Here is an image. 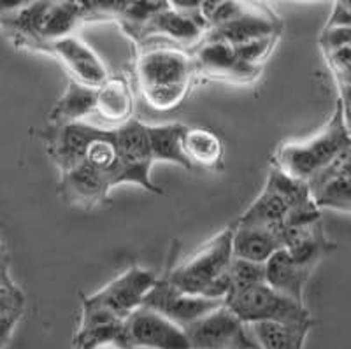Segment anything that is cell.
<instances>
[{
    "instance_id": "obj_10",
    "label": "cell",
    "mask_w": 351,
    "mask_h": 349,
    "mask_svg": "<svg viewBox=\"0 0 351 349\" xmlns=\"http://www.w3.org/2000/svg\"><path fill=\"white\" fill-rule=\"evenodd\" d=\"M127 349H190L186 333L162 314L139 307L123 323Z\"/></svg>"
},
{
    "instance_id": "obj_26",
    "label": "cell",
    "mask_w": 351,
    "mask_h": 349,
    "mask_svg": "<svg viewBox=\"0 0 351 349\" xmlns=\"http://www.w3.org/2000/svg\"><path fill=\"white\" fill-rule=\"evenodd\" d=\"M265 282V265L234 258L230 265V291H241Z\"/></svg>"
},
{
    "instance_id": "obj_29",
    "label": "cell",
    "mask_w": 351,
    "mask_h": 349,
    "mask_svg": "<svg viewBox=\"0 0 351 349\" xmlns=\"http://www.w3.org/2000/svg\"><path fill=\"white\" fill-rule=\"evenodd\" d=\"M344 119H346V127L351 134V108L344 109Z\"/></svg>"
},
{
    "instance_id": "obj_21",
    "label": "cell",
    "mask_w": 351,
    "mask_h": 349,
    "mask_svg": "<svg viewBox=\"0 0 351 349\" xmlns=\"http://www.w3.org/2000/svg\"><path fill=\"white\" fill-rule=\"evenodd\" d=\"M84 18H88L86 8L81 4H74V2L48 4V9L44 12L43 23H40V39L49 44L53 40L72 36V30Z\"/></svg>"
},
{
    "instance_id": "obj_20",
    "label": "cell",
    "mask_w": 351,
    "mask_h": 349,
    "mask_svg": "<svg viewBox=\"0 0 351 349\" xmlns=\"http://www.w3.org/2000/svg\"><path fill=\"white\" fill-rule=\"evenodd\" d=\"M186 130L184 125H156L148 127L149 143L155 162H172L192 171L193 165L186 158L183 151V134Z\"/></svg>"
},
{
    "instance_id": "obj_28",
    "label": "cell",
    "mask_w": 351,
    "mask_h": 349,
    "mask_svg": "<svg viewBox=\"0 0 351 349\" xmlns=\"http://www.w3.org/2000/svg\"><path fill=\"white\" fill-rule=\"evenodd\" d=\"M93 349H125V348L121 344H118V342H104V344L95 346Z\"/></svg>"
},
{
    "instance_id": "obj_5",
    "label": "cell",
    "mask_w": 351,
    "mask_h": 349,
    "mask_svg": "<svg viewBox=\"0 0 351 349\" xmlns=\"http://www.w3.org/2000/svg\"><path fill=\"white\" fill-rule=\"evenodd\" d=\"M225 306L239 317L244 325L280 323L288 326H311L313 320L304 304L272 290L267 282L246 290L232 291L225 297Z\"/></svg>"
},
{
    "instance_id": "obj_3",
    "label": "cell",
    "mask_w": 351,
    "mask_h": 349,
    "mask_svg": "<svg viewBox=\"0 0 351 349\" xmlns=\"http://www.w3.org/2000/svg\"><path fill=\"white\" fill-rule=\"evenodd\" d=\"M195 74L193 58L176 48H152L137 62V80L148 104L158 111L180 106Z\"/></svg>"
},
{
    "instance_id": "obj_27",
    "label": "cell",
    "mask_w": 351,
    "mask_h": 349,
    "mask_svg": "<svg viewBox=\"0 0 351 349\" xmlns=\"http://www.w3.org/2000/svg\"><path fill=\"white\" fill-rule=\"evenodd\" d=\"M0 279H11V276H9V256L2 241H0Z\"/></svg>"
},
{
    "instance_id": "obj_30",
    "label": "cell",
    "mask_w": 351,
    "mask_h": 349,
    "mask_svg": "<svg viewBox=\"0 0 351 349\" xmlns=\"http://www.w3.org/2000/svg\"><path fill=\"white\" fill-rule=\"evenodd\" d=\"M243 349H260V348H243Z\"/></svg>"
},
{
    "instance_id": "obj_19",
    "label": "cell",
    "mask_w": 351,
    "mask_h": 349,
    "mask_svg": "<svg viewBox=\"0 0 351 349\" xmlns=\"http://www.w3.org/2000/svg\"><path fill=\"white\" fill-rule=\"evenodd\" d=\"M97 88L84 86L77 81H69L65 95L58 100L55 109L49 115V119L55 127L69 123H77L84 116L95 112Z\"/></svg>"
},
{
    "instance_id": "obj_14",
    "label": "cell",
    "mask_w": 351,
    "mask_h": 349,
    "mask_svg": "<svg viewBox=\"0 0 351 349\" xmlns=\"http://www.w3.org/2000/svg\"><path fill=\"white\" fill-rule=\"evenodd\" d=\"M112 183L108 174L97 171L88 163H80L71 171L62 172L60 191L69 204L95 207L108 200Z\"/></svg>"
},
{
    "instance_id": "obj_6",
    "label": "cell",
    "mask_w": 351,
    "mask_h": 349,
    "mask_svg": "<svg viewBox=\"0 0 351 349\" xmlns=\"http://www.w3.org/2000/svg\"><path fill=\"white\" fill-rule=\"evenodd\" d=\"M116 147H118V167L114 172V183H136L146 191L162 193L149 178L153 163L152 143H149L148 125L132 118L121 127L114 128Z\"/></svg>"
},
{
    "instance_id": "obj_4",
    "label": "cell",
    "mask_w": 351,
    "mask_h": 349,
    "mask_svg": "<svg viewBox=\"0 0 351 349\" xmlns=\"http://www.w3.org/2000/svg\"><path fill=\"white\" fill-rule=\"evenodd\" d=\"M232 235L234 225L219 232L165 278L183 293L225 300L230 291V265L234 260Z\"/></svg>"
},
{
    "instance_id": "obj_11",
    "label": "cell",
    "mask_w": 351,
    "mask_h": 349,
    "mask_svg": "<svg viewBox=\"0 0 351 349\" xmlns=\"http://www.w3.org/2000/svg\"><path fill=\"white\" fill-rule=\"evenodd\" d=\"M51 53L60 58L62 64L72 74V80L90 88H99L108 80V69L90 46L80 37L69 36L48 44Z\"/></svg>"
},
{
    "instance_id": "obj_23",
    "label": "cell",
    "mask_w": 351,
    "mask_h": 349,
    "mask_svg": "<svg viewBox=\"0 0 351 349\" xmlns=\"http://www.w3.org/2000/svg\"><path fill=\"white\" fill-rule=\"evenodd\" d=\"M311 326H288L280 323L250 325L260 349H304Z\"/></svg>"
},
{
    "instance_id": "obj_17",
    "label": "cell",
    "mask_w": 351,
    "mask_h": 349,
    "mask_svg": "<svg viewBox=\"0 0 351 349\" xmlns=\"http://www.w3.org/2000/svg\"><path fill=\"white\" fill-rule=\"evenodd\" d=\"M265 265V282L285 297L304 304V290L313 270L295 262L287 250L276 251Z\"/></svg>"
},
{
    "instance_id": "obj_8",
    "label": "cell",
    "mask_w": 351,
    "mask_h": 349,
    "mask_svg": "<svg viewBox=\"0 0 351 349\" xmlns=\"http://www.w3.org/2000/svg\"><path fill=\"white\" fill-rule=\"evenodd\" d=\"M183 330L190 349L260 348L252 330H247L225 304Z\"/></svg>"
},
{
    "instance_id": "obj_18",
    "label": "cell",
    "mask_w": 351,
    "mask_h": 349,
    "mask_svg": "<svg viewBox=\"0 0 351 349\" xmlns=\"http://www.w3.org/2000/svg\"><path fill=\"white\" fill-rule=\"evenodd\" d=\"M95 112L108 123L118 127L130 121L134 112V95L125 77L112 75L97 88Z\"/></svg>"
},
{
    "instance_id": "obj_13",
    "label": "cell",
    "mask_w": 351,
    "mask_h": 349,
    "mask_svg": "<svg viewBox=\"0 0 351 349\" xmlns=\"http://www.w3.org/2000/svg\"><path fill=\"white\" fill-rule=\"evenodd\" d=\"M280 32V23L271 14H263L255 8H246L243 5L234 20L228 23L219 25L211 28L206 40H215V43H225L228 46H243L252 40L263 39V37L278 36Z\"/></svg>"
},
{
    "instance_id": "obj_16",
    "label": "cell",
    "mask_w": 351,
    "mask_h": 349,
    "mask_svg": "<svg viewBox=\"0 0 351 349\" xmlns=\"http://www.w3.org/2000/svg\"><path fill=\"white\" fill-rule=\"evenodd\" d=\"M97 132H99V127H93L84 121L53 128L49 135V155L55 160L56 165L60 167L62 172L71 171L72 167L83 162L84 151Z\"/></svg>"
},
{
    "instance_id": "obj_15",
    "label": "cell",
    "mask_w": 351,
    "mask_h": 349,
    "mask_svg": "<svg viewBox=\"0 0 351 349\" xmlns=\"http://www.w3.org/2000/svg\"><path fill=\"white\" fill-rule=\"evenodd\" d=\"M283 248V232L278 228L234 223V235H232L234 258L253 263H265L276 251Z\"/></svg>"
},
{
    "instance_id": "obj_24",
    "label": "cell",
    "mask_w": 351,
    "mask_h": 349,
    "mask_svg": "<svg viewBox=\"0 0 351 349\" xmlns=\"http://www.w3.org/2000/svg\"><path fill=\"white\" fill-rule=\"evenodd\" d=\"M25 313V295L12 279H0V349H5Z\"/></svg>"
},
{
    "instance_id": "obj_7",
    "label": "cell",
    "mask_w": 351,
    "mask_h": 349,
    "mask_svg": "<svg viewBox=\"0 0 351 349\" xmlns=\"http://www.w3.org/2000/svg\"><path fill=\"white\" fill-rule=\"evenodd\" d=\"M156 279L158 278L152 270L132 267L100 291L84 297L83 309L99 311L125 322L134 311L143 306L144 297L152 290Z\"/></svg>"
},
{
    "instance_id": "obj_12",
    "label": "cell",
    "mask_w": 351,
    "mask_h": 349,
    "mask_svg": "<svg viewBox=\"0 0 351 349\" xmlns=\"http://www.w3.org/2000/svg\"><path fill=\"white\" fill-rule=\"evenodd\" d=\"M195 72L216 77V80L227 81H252L260 74V67L244 64L237 56L236 49L225 43H215V40H206L204 46L197 51L193 58Z\"/></svg>"
},
{
    "instance_id": "obj_1",
    "label": "cell",
    "mask_w": 351,
    "mask_h": 349,
    "mask_svg": "<svg viewBox=\"0 0 351 349\" xmlns=\"http://www.w3.org/2000/svg\"><path fill=\"white\" fill-rule=\"evenodd\" d=\"M316 221H322L319 209L307 183L290 178L274 165L262 193L237 219L236 225L271 226L285 232Z\"/></svg>"
},
{
    "instance_id": "obj_25",
    "label": "cell",
    "mask_w": 351,
    "mask_h": 349,
    "mask_svg": "<svg viewBox=\"0 0 351 349\" xmlns=\"http://www.w3.org/2000/svg\"><path fill=\"white\" fill-rule=\"evenodd\" d=\"M315 204L335 210H351V179L335 178L311 191Z\"/></svg>"
},
{
    "instance_id": "obj_9",
    "label": "cell",
    "mask_w": 351,
    "mask_h": 349,
    "mask_svg": "<svg viewBox=\"0 0 351 349\" xmlns=\"http://www.w3.org/2000/svg\"><path fill=\"white\" fill-rule=\"evenodd\" d=\"M223 304L225 300H221V298H208L183 293L174 285H171L167 278H162L156 279L152 290L144 297L141 307L155 311V313L162 314V316L171 320L172 323H176L181 328H186L188 325H192L197 320L213 313Z\"/></svg>"
},
{
    "instance_id": "obj_2",
    "label": "cell",
    "mask_w": 351,
    "mask_h": 349,
    "mask_svg": "<svg viewBox=\"0 0 351 349\" xmlns=\"http://www.w3.org/2000/svg\"><path fill=\"white\" fill-rule=\"evenodd\" d=\"M351 146V134L344 119L343 102H337L335 111L324 130L302 143H287L276 153V167L290 178L311 183L325 172L335 160Z\"/></svg>"
},
{
    "instance_id": "obj_22",
    "label": "cell",
    "mask_w": 351,
    "mask_h": 349,
    "mask_svg": "<svg viewBox=\"0 0 351 349\" xmlns=\"http://www.w3.org/2000/svg\"><path fill=\"white\" fill-rule=\"evenodd\" d=\"M183 151L193 167H215L223 156L219 137L206 128L186 127L183 134Z\"/></svg>"
}]
</instances>
